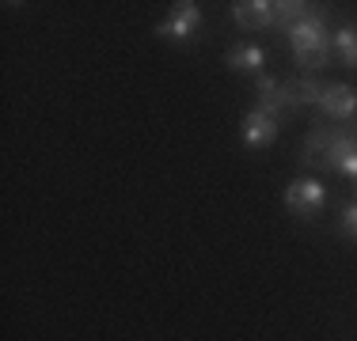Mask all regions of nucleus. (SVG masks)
Listing matches in <instances>:
<instances>
[{
  "mask_svg": "<svg viewBox=\"0 0 357 341\" xmlns=\"http://www.w3.org/2000/svg\"><path fill=\"white\" fill-rule=\"evenodd\" d=\"M331 46H335L338 61L346 68H357V27L354 23H342V27L331 34Z\"/></svg>",
  "mask_w": 357,
  "mask_h": 341,
  "instance_id": "obj_10",
  "label": "nucleus"
},
{
  "mask_svg": "<svg viewBox=\"0 0 357 341\" xmlns=\"http://www.w3.org/2000/svg\"><path fill=\"white\" fill-rule=\"evenodd\" d=\"M243 144L248 148H266V144L278 141V122L270 114H262V110H251V114H243Z\"/></svg>",
  "mask_w": 357,
  "mask_h": 341,
  "instance_id": "obj_8",
  "label": "nucleus"
},
{
  "mask_svg": "<svg viewBox=\"0 0 357 341\" xmlns=\"http://www.w3.org/2000/svg\"><path fill=\"white\" fill-rule=\"evenodd\" d=\"M308 12H316V8L304 4V0H278V4H274V27L278 31H289L293 23H301Z\"/></svg>",
  "mask_w": 357,
  "mask_h": 341,
  "instance_id": "obj_11",
  "label": "nucleus"
},
{
  "mask_svg": "<svg viewBox=\"0 0 357 341\" xmlns=\"http://www.w3.org/2000/svg\"><path fill=\"white\" fill-rule=\"evenodd\" d=\"M198 23H202L198 4H194V0H178L172 8V15L156 27V34L160 38H172V42H190L194 31H198Z\"/></svg>",
  "mask_w": 357,
  "mask_h": 341,
  "instance_id": "obj_6",
  "label": "nucleus"
},
{
  "mask_svg": "<svg viewBox=\"0 0 357 341\" xmlns=\"http://www.w3.org/2000/svg\"><path fill=\"white\" fill-rule=\"evenodd\" d=\"M342 232L350 235V239H357V201H350L342 209Z\"/></svg>",
  "mask_w": 357,
  "mask_h": 341,
  "instance_id": "obj_13",
  "label": "nucleus"
},
{
  "mask_svg": "<svg viewBox=\"0 0 357 341\" xmlns=\"http://www.w3.org/2000/svg\"><path fill=\"white\" fill-rule=\"evenodd\" d=\"M285 34H289V42H293V54H312V49H327L331 46L323 12H308L301 23H293Z\"/></svg>",
  "mask_w": 357,
  "mask_h": 341,
  "instance_id": "obj_3",
  "label": "nucleus"
},
{
  "mask_svg": "<svg viewBox=\"0 0 357 341\" xmlns=\"http://www.w3.org/2000/svg\"><path fill=\"white\" fill-rule=\"evenodd\" d=\"M225 61H228V68H236V72H255V76H259V68L266 65V49L243 42V46H232V49H228Z\"/></svg>",
  "mask_w": 357,
  "mask_h": 341,
  "instance_id": "obj_9",
  "label": "nucleus"
},
{
  "mask_svg": "<svg viewBox=\"0 0 357 341\" xmlns=\"http://www.w3.org/2000/svg\"><path fill=\"white\" fill-rule=\"evenodd\" d=\"M323 167L338 170V175H350L357 182V129L354 125H338L327 136V152H323Z\"/></svg>",
  "mask_w": 357,
  "mask_h": 341,
  "instance_id": "obj_1",
  "label": "nucleus"
},
{
  "mask_svg": "<svg viewBox=\"0 0 357 341\" xmlns=\"http://www.w3.org/2000/svg\"><path fill=\"white\" fill-rule=\"evenodd\" d=\"M323 205H327V186H323L319 178H296V182H289L285 209L293 212V216L312 220V216H319Z\"/></svg>",
  "mask_w": 357,
  "mask_h": 341,
  "instance_id": "obj_2",
  "label": "nucleus"
},
{
  "mask_svg": "<svg viewBox=\"0 0 357 341\" xmlns=\"http://www.w3.org/2000/svg\"><path fill=\"white\" fill-rule=\"evenodd\" d=\"M319 110L331 118V122L338 125H354L357 118V91L350 88V84H327L319 95Z\"/></svg>",
  "mask_w": 357,
  "mask_h": 341,
  "instance_id": "obj_4",
  "label": "nucleus"
},
{
  "mask_svg": "<svg viewBox=\"0 0 357 341\" xmlns=\"http://www.w3.org/2000/svg\"><path fill=\"white\" fill-rule=\"evenodd\" d=\"M255 88H259V110L262 114H270L278 125H282V118L289 114V110H296L293 95H289V84L285 80H274V76H262L255 80Z\"/></svg>",
  "mask_w": 357,
  "mask_h": 341,
  "instance_id": "obj_5",
  "label": "nucleus"
},
{
  "mask_svg": "<svg viewBox=\"0 0 357 341\" xmlns=\"http://www.w3.org/2000/svg\"><path fill=\"white\" fill-rule=\"evenodd\" d=\"M289 84V95H293L296 106H308V102H316L319 106V95H323V84L316 76H301V80H285Z\"/></svg>",
  "mask_w": 357,
  "mask_h": 341,
  "instance_id": "obj_12",
  "label": "nucleus"
},
{
  "mask_svg": "<svg viewBox=\"0 0 357 341\" xmlns=\"http://www.w3.org/2000/svg\"><path fill=\"white\" fill-rule=\"evenodd\" d=\"M232 19L243 31H266V27H274V4L270 0H236Z\"/></svg>",
  "mask_w": 357,
  "mask_h": 341,
  "instance_id": "obj_7",
  "label": "nucleus"
}]
</instances>
